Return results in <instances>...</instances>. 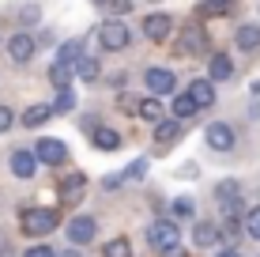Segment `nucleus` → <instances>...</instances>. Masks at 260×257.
Here are the masks:
<instances>
[{"label":"nucleus","mask_w":260,"mask_h":257,"mask_svg":"<svg viewBox=\"0 0 260 257\" xmlns=\"http://www.w3.org/2000/svg\"><path fill=\"white\" fill-rule=\"evenodd\" d=\"M162 257H189V250H181V246H174V250H166Z\"/></svg>","instance_id":"c9c22d12"},{"label":"nucleus","mask_w":260,"mask_h":257,"mask_svg":"<svg viewBox=\"0 0 260 257\" xmlns=\"http://www.w3.org/2000/svg\"><path fill=\"white\" fill-rule=\"evenodd\" d=\"M38 163H42V159L34 152H23V148H15V152H12V174H15V178H23V182L38 174Z\"/></svg>","instance_id":"9b49d317"},{"label":"nucleus","mask_w":260,"mask_h":257,"mask_svg":"<svg viewBox=\"0 0 260 257\" xmlns=\"http://www.w3.org/2000/svg\"><path fill=\"white\" fill-rule=\"evenodd\" d=\"M143 174H147V159H136V163L124 166V178H128V182H140Z\"/></svg>","instance_id":"c85d7f7f"},{"label":"nucleus","mask_w":260,"mask_h":257,"mask_svg":"<svg viewBox=\"0 0 260 257\" xmlns=\"http://www.w3.org/2000/svg\"><path fill=\"white\" fill-rule=\"evenodd\" d=\"M215 197H219V205L238 201V182H219V185H215Z\"/></svg>","instance_id":"bb28decb"},{"label":"nucleus","mask_w":260,"mask_h":257,"mask_svg":"<svg viewBox=\"0 0 260 257\" xmlns=\"http://www.w3.org/2000/svg\"><path fill=\"white\" fill-rule=\"evenodd\" d=\"M234 46H238V49H245V53H256V49H260V26H256V23L238 26V34H234Z\"/></svg>","instance_id":"dca6fc26"},{"label":"nucleus","mask_w":260,"mask_h":257,"mask_svg":"<svg viewBox=\"0 0 260 257\" xmlns=\"http://www.w3.org/2000/svg\"><path fill=\"white\" fill-rule=\"evenodd\" d=\"M177 42H181V46H177V49H181V53H200L204 49V42H208V38H204V31H200V26H185V31H181V38H177Z\"/></svg>","instance_id":"aec40b11"},{"label":"nucleus","mask_w":260,"mask_h":257,"mask_svg":"<svg viewBox=\"0 0 260 257\" xmlns=\"http://www.w3.org/2000/svg\"><path fill=\"white\" fill-rule=\"evenodd\" d=\"M4 49H8V57H12V65H26V61L34 57V49H38V42L23 31V34H12V38L4 42Z\"/></svg>","instance_id":"0eeeda50"},{"label":"nucleus","mask_w":260,"mask_h":257,"mask_svg":"<svg viewBox=\"0 0 260 257\" xmlns=\"http://www.w3.org/2000/svg\"><path fill=\"white\" fill-rule=\"evenodd\" d=\"M12 125H15V110L12 106H0V132H8Z\"/></svg>","instance_id":"2f4dec72"},{"label":"nucleus","mask_w":260,"mask_h":257,"mask_svg":"<svg viewBox=\"0 0 260 257\" xmlns=\"http://www.w3.org/2000/svg\"><path fill=\"white\" fill-rule=\"evenodd\" d=\"M72 106H76V91H72V87H60L57 99H53V110H57V113H68Z\"/></svg>","instance_id":"b1692460"},{"label":"nucleus","mask_w":260,"mask_h":257,"mask_svg":"<svg viewBox=\"0 0 260 257\" xmlns=\"http://www.w3.org/2000/svg\"><path fill=\"white\" fill-rule=\"evenodd\" d=\"M140 118L143 121H155V125H158V121H166V106H162V99H158V95H147V99H140Z\"/></svg>","instance_id":"a211bd4d"},{"label":"nucleus","mask_w":260,"mask_h":257,"mask_svg":"<svg viewBox=\"0 0 260 257\" xmlns=\"http://www.w3.org/2000/svg\"><path fill=\"white\" fill-rule=\"evenodd\" d=\"M57 223H60L57 208H23V216H19L23 235H30V238H46V235H53V231H57Z\"/></svg>","instance_id":"f257e3e1"},{"label":"nucleus","mask_w":260,"mask_h":257,"mask_svg":"<svg viewBox=\"0 0 260 257\" xmlns=\"http://www.w3.org/2000/svg\"><path fill=\"white\" fill-rule=\"evenodd\" d=\"M64 231H68V242H72V246H87V242L98 235V223H94L91 216H76Z\"/></svg>","instance_id":"1a4fd4ad"},{"label":"nucleus","mask_w":260,"mask_h":257,"mask_svg":"<svg viewBox=\"0 0 260 257\" xmlns=\"http://www.w3.org/2000/svg\"><path fill=\"white\" fill-rule=\"evenodd\" d=\"M177 238H181V227H177L174 219H155V223L147 227V242H151V250H158V253L174 250Z\"/></svg>","instance_id":"f03ea898"},{"label":"nucleus","mask_w":260,"mask_h":257,"mask_svg":"<svg viewBox=\"0 0 260 257\" xmlns=\"http://www.w3.org/2000/svg\"><path fill=\"white\" fill-rule=\"evenodd\" d=\"M53 113H57L53 106H30V110L23 113V125H26V129H38V125H46Z\"/></svg>","instance_id":"412c9836"},{"label":"nucleus","mask_w":260,"mask_h":257,"mask_svg":"<svg viewBox=\"0 0 260 257\" xmlns=\"http://www.w3.org/2000/svg\"><path fill=\"white\" fill-rule=\"evenodd\" d=\"M245 235H249V238H256V242H260V208H253V212L245 216Z\"/></svg>","instance_id":"c756f323"},{"label":"nucleus","mask_w":260,"mask_h":257,"mask_svg":"<svg viewBox=\"0 0 260 257\" xmlns=\"http://www.w3.org/2000/svg\"><path fill=\"white\" fill-rule=\"evenodd\" d=\"M57 61H60V65H68V68H76L79 61H83V42H64L60 53H57Z\"/></svg>","instance_id":"4be33fe9"},{"label":"nucleus","mask_w":260,"mask_h":257,"mask_svg":"<svg viewBox=\"0 0 260 257\" xmlns=\"http://www.w3.org/2000/svg\"><path fill=\"white\" fill-rule=\"evenodd\" d=\"M60 257H79V250H76V246H72V250H64V253H60Z\"/></svg>","instance_id":"58836bf2"},{"label":"nucleus","mask_w":260,"mask_h":257,"mask_svg":"<svg viewBox=\"0 0 260 257\" xmlns=\"http://www.w3.org/2000/svg\"><path fill=\"white\" fill-rule=\"evenodd\" d=\"M177 136H181V121H177V118H166V121L155 125V144L158 148H174Z\"/></svg>","instance_id":"2eb2a0df"},{"label":"nucleus","mask_w":260,"mask_h":257,"mask_svg":"<svg viewBox=\"0 0 260 257\" xmlns=\"http://www.w3.org/2000/svg\"><path fill=\"white\" fill-rule=\"evenodd\" d=\"M174 216H192V205L189 201H174Z\"/></svg>","instance_id":"f704fd0d"},{"label":"nucleus","mask_w":260,"mask_h":257,"mask_svg":"<svg viewBox=\"0 0 260 257\" xmlns=\"http://www.w3.org/2000/svg\"><path fill=\"white\" fill-rule=\"evenodd\" d=\"M211 4H222V8H226V4H230V0H211Z\"/></svg>","instance_id":"ea45409f"},{"label":"nucleus","mask_w":260,"mask_h":257,"mask_svg":"<svg viewBox=\"0 0 260 257\" xmlns=\"http://www.w3.org/2000/svg\"><path fill=\"white\" fill-rule=\"evenodd\" d=\"M170 113H174L177 121H189V118H196V113H200V106H196V99L185 91V95H174V102H170Z\"/></svg>","instance_id":"f3484780"},{"label":"nucleus","mask_w":260,"mask_h":257,"mask_svg":"<svg viewBox=\"0 0 260 257\" xmlns=\"http://www.w3.org/2000/svg\"><path fill=\"white\" fill-rule=\"evenodd\" d=\"M219 238H222V227L219 223H196L192 227V246L196 250H211V246H219Z\"/></svg>","instance_id":"f8f14e48"},{"label":"nucleus","mask_w":260,"mask_h":257,"mask_svg":"<svg viewBox=\"0 0 260 257\" xmlns=\"http://www.w3.org/2000/svg\"><path fill=\"white\" fill-rule=\"evenodd\" d=\"M219 257H241V253H238V250H234V246H230V250H222V253H219Z\"/></svg>","instance_id":"4c0bfd02"},{"label":"nucleus","mask_w":260,"mask_h":257,"mask_svg":"<svg viewBox=\"0 0 260 257\" xmlns=\"http://www.w3.org/2000/svg\"><path fill=\"white\" fill-rule=\"evenodd\" d=\"M143 83H147L151 95H158V99H162V95H174L177 79H174L170 68H147V72H143Z\"/></svg>","instance_id":"6e6552de"},{"label":"nucleus","mask_w":260,"mask_h":257,"mask_svg":"<svg viewBox=\"0 0 260 257\" xmlns=\"http://www.w3.org/2000/svg\"><path fill=\"white\" fill-rule=\"evenodd\" d=\"M0 257H15V250L12 246H0Z\"/></svg>","instance_id":"e433bc0d"},{"label":"nucleus","mask_w":260,"mask_h":257,"mask_svg":"<svg viewBox=\"0 0 260 257\" xmlns=\"http://www.w3.org/2000/svg\"><path fill=\"white\" fill-rule=\"evenodd\" d=\"M106 257H132V242L128 238H110L106 242Z\"/></svg>","instance_id":"a878e982"},{"label":"nucleus","mask_w":260,"mask_h":257,"mask_svg":"<svg viewBox=\"0 0 260 257\" xmlns=\"http://www.w3.org/2000/svg\"><path fill=\"white\" fill-rule=\"evenodd\" d=\"M83 189H87V174H64L60 178V185H57V193H60V201L64 205H76V201H83Z\"/></svg>","instance_id":"9d476101"},{"label":"nucleus","mask_w":260,"mask_h":257,"mask_svg":"<svg viewBox=\"0 0 260 257\" xmlns=\"http://www.w3.org/2000/svg\"><path fill=\"white\" fill-rule=\"evenodd\" d=\"M19 19H23L26 26H30V23H38V8H34V4H26L23 12H19Z\"/></svg>","instance_id":"473e14b6"},{"label":"nucleus","mask_w":260,"mask_h":257,"mask_svg":"<svg viewBox=\"0 0 260 257\" xmlns=\"http://www.w3.org/2000/svg\"><path fill=\"white\" fill-rule=\"evenodd\" d=\"M98 42H102V49H110V53H121V49H128V42H132V31L124 26L121 19H106L102 26H98Z\"/></svg>","instance_id":"7ed1b4c3"},{"label":"nucleus","mask_w":260,"mask_h":257,"mask_svg":"<svg viewBox=\"0 0 260 257\" xmlns=\"http://www.w3.org/2000/svg\"><path fill=\"white\" fill-rule=\"evenodd\" d=\"M72 72H76V68H68V65H60V61H57V65L49 68V79H53V87H57V91H60V87H68Z\"/></svg>","instance_id":"393cba45"},{"label":"nucleus","mask_w":260,"mask_h":257,"mask_svg":"<svg viewBox=\"0 0 260 257\" xmlns=\"http://www.w3.org/2000/svg\"><path fill=\"white\" fill-rule=\"evenodd\" d=\"M23 257H60V253H57V250H53V246H49V242H34V246H30V250H26Z\"/></svg>","instance_id":"7c9ffc66"},{"label":"nucleus","mask_w":260,"mask_h":257,"mask_svg":"<svg viewBox=\"0 0 260 257\" xmlns=\"http://www.w3.org/2000/svg\"><path fill=\"white\" fill-rule=\"evenodd\" d=\"M204 140H208L211 152H234L238 132H234V125H226V121H211V125L204 129Z\"/></svg>","instance_id":"20e7f679"},{"label":"nucleus","mask_w":260,"mask_h":257,"mask_svg":"<svg viewBox=\"0 0 260 257\" xmlns=\"http://www.w3.org/2000/svg\"><path fill=\"white\" fill-rule=\"evenodd\" d=\"M34 155H38L46 166H64V163H68V148L60 144L57 136H42L38 148H34Z\"/></svg>","instance_id":"39448f33"},{"label":"nucleus","mask_w":260,"mask_h":257,"mask_svg":"<svg viewBox=\"0 0 260 257\" xmlns=\"http://www.w3.org/2000/svg\"><path fill=\"white\" fill-rule=\"evenodd\" d=\"M91 144L98 148V152H117V148L124 144V136L117 129H106V125H98L94 132H91Z\"/></svg>","instance_id":"4468645a"},{"label":"nucleus","mask_w":260,"mask_h":257,"mask_svg":"<svg viewBox=\"0 0 260 257\" xmlns=\"http://www.w3.org/2000/svg\"><path fill=\"white\" fill-rule=\"evenodd\" d=\"M234 76V61L226 57V53H211L208 61V79H230Z\"/></svg>","instance_id":"6ab92c4d"},{"label":"nucleus","mask_w":260,"mask_h":257,"mask_svg":"<svg viewBox=\"0 0 260 257\" xmlns=\"http://www.w3.org/2000/svg\"><path fill=\"white\" fill-rule=\"evenodd\" d=\"M219 227H222V238H230V242H234V238L241 235V227H245V223H241L238 216H226V219H222Z\"/></svg>","instance_id":"cd10ccee"},{"label":"nucleus","mask_w":260,"mask_h":257,"mask_svg":"<svg viewBox=\"0 0 260 257\" xmlns=\"http://www.w3.org/2000/svg\"><path fill=\"white\" fill-rule=\"evenodd\" d=\"M76 76L83 79V83H94V79H98V61H94V57H83V61L76 65Z\"/></svg>","instance_id":"5701e85b"},{"label":"nucleus","mask_w":260,"mask_h":257,"mask_svg":"<svg viewBox=\"0 0 260 257\" xmlns=\"http://www.w3.org/2000/svg\"><path fill=\"white\" fill-rule=\"evenodd\" d=\"M143 34H147L151 42H166L170 34H174V15H166V12L143 15Z\"/></svg>","instance_id":"423d86ee"},{"label":"nucleus","mask_w":260,"mask_h":257,"mask_svg":"<svg viewBox=\"0 0 260 257\" xmlns=\"http://www.w3.org/2000/svg\"><path fill=\"white\" fill-rule=\"evenodd\" d=\"M189 95L196 99V106H200V110H208V106H215V79H208V76L192 79V83H189Z\"/></svg>","instance_id":"ddd939ff"},{"label":"nucleus","mask_w":260,"mask_h":257,"mask_svg":"<svg viewBox=\"0 0 260 257\" xmlns=\"http://www.w3.org/2000/svg\"><path fill=\"white\" fill-rule=\"evenodd\" d=\"M124 182H128V178H124V170L121 174H110V178H106V189H121Z\"/></svg>","instance_id":"72a5a7b5"}]
</instances>
